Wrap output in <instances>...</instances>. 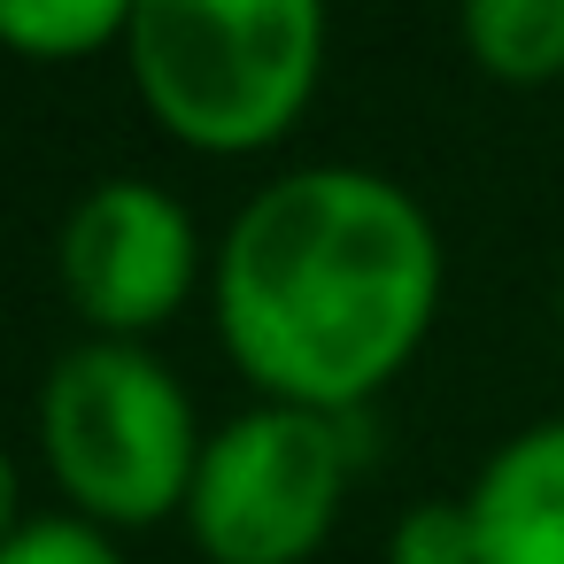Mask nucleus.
<instances>
[{"mask_svg": "<svg viewBox=\"0 0 564 564\" xmlns=\"http://www.w3.org/2000/svg\"><path fill=\"white\" fill-rule=\"evenodd\" d=\"M209 302L225 356L263 402L348 417L433 333L441 232L387 171L302 163L240 202Z\"/></svg>", "mask_w": 564, "mask_h": 564, "instance_id": "f257e3e1", "label": "nucleus"}, {"mask_svg": "<svg viewBox=\"0 0 564 564\" xmlns=\"http://www.w3.org/2000/svg\"><path fill=\"white\" fill-rule=\"evenodd\" d=\"M148 117L202 155L279 148L325 78L317 0H140L124 32Z\"/></svg>", "mask_w": 564, "mask_h": 564, "instance_id": "f03ea898", "label": "nucleus"}, {"mask_svg": "<svg viewBox=\"0 0 564 564\" xmlns=\"http://www.w3.org/2000/svg\"><path fill=\"white\" fill-rule=\"evenodd\" d=\"M194 394L148 340H78L40 387V448L55 487L94 525H155L186 510L202 464Z\"/></svg>", "mask_w": 564, "mask_h": 564, "instance_id": "7ed1b4c3", "label": "nucleus"}, {"mask_svg": "<svg viewBox=\"0 0 564 564\" xmlns=\"http://www.w3.org/2000/svg\"><path fill=\"white\" fill-rule=\"evenodd\" d=\"M348 433L325 410L256 402L202 441L186 533L209 564H310L340 518Z\"/></svg>", "mask_w": 564, "mask_h": 564, "instance_id": "20e7f679", "label": "nucleus"}, {"mask_svg": "<svg viewBox=\"0 0 564 564\" xmlns=\"http://www.w3.org/2000/svg\"><path fill=\"white\" fill-rule=\"evenodd\" d=\"M55 271H63L70 310L94 325V340H140L186 310L202 279V232L171 186L101 178L70 202Z\"/></svg>", "mask_w": 564, "mask_h": 564, "instance_id": "39448f33", "label": "nucleus"}, {"mask_svg": "<svg viewBox=\"0 0 564 564\" xmlns=\"http://www.w3.org/2000/svg\"><path fill=\"white\" fill-rule=\"evenodd\" d=\"M479 564H564V417L510 433L464 487Z\"/></svg>", "mask_w": 564, "mask_h": 564, "instance_id": "423d86ee", "label": "nucleus"}, {"mask_svg": "<svg viewBox=\"0 0 564 564\" xmlns=\"http://www.w3.org/2000/svg\"><path fill=\"white\" fill-rule=\"evenodd\" d=\"M456 32H464V55L502 86L564 78V0H471Z\"/></svg>", "mask_w": 564, "mask_h": 564, "instance_id": "0eeeda50", "label": "nucleus"}, {"mask_svg": "<svg viewBox=\"0 0 564 564\" xmlns=\"http://www.w3.org/2000/svg\"><path fill=\"white\" fill-rule=\"evenodd\" d=\"M132 9L124 0H0V47L32 63H78L94 47H124Z\"/></svg>", "mask_w": 564, "mask_h": 564, "instance_id": "6e6552de", "label": "nucleus"}, {"mask_svg": "<svg viewBox=\"0 0 564 564\" xmlns=\"http://www.w3.org/2000/svg\"><path fill=\"white\" fill-rule=\"evenodd\" d=\"M0 564H124V556H117L109 525H94L78 510H47L0 541Z\"/></svg>", "mask_w": 564, "mask_h": 564, "instance_id": "1a4fd4ad", "label": "nucleus"}, {"mask_svg": "<svg viewBox=\"0 0 564 564\" xmlns=\"http://www.w3.org/2000/svg\"><path fill=\"white\" fill-rule=\"evenodd\" d=\"M387 564H479V533H471L464 495H456V502H417V510H402L394 533H387Z\"/></svg>", "mask_w": 564, "mask_h": 564, "instance_id": "9d476101", "label": "nucleus"}, {"mask_svg": "<svg viewBox=\"0 0 564 564\" xmlns=\"http://www.w3.org/2000/svg\"><path fill=\"white\" fill-rule=\"evenodd\" d=\"M17 502H24V479H17V456L0 448V541H9V533L24 525V510H17Z\"/></svg>", "mask_w": 564, "mask_h": 564, "instance_id": "9b49d317", "label": "nucleus"}]
</instances>
